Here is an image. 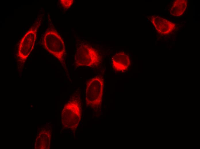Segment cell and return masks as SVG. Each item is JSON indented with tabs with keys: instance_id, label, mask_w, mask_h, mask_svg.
<instances>
[{
	"instance_id": "6da1fadb",
	"label": "cell",
	"mask_w": 200,
	"mask_h": 149,
	"mask_svg": "<svg viewBox=\"0 0 200 149\" xmlns=\"http://www.w3.org/2000/svg\"><path fill=\"white\" fill-rule=\"evenodd\" d=\"M42 44L44 48L56 58L64 68L66 69L64 43L61 37L55 30L50 28L46 31L43 36Z\"/></svg>"
},
{
	"instance_id": "7a4b0ae2",
	"label": "cell",
	"mask_w": 200,
	"mask_h": 149,
	"mask_svg": "<svg viewBox=\"0 0 200 149\" xmlns=\"http://www.w3.org/2000/svg\"><path fill=\"white\" fill-rule=\"evenodd\" d=\"M102 61L100 53L91 46L83 43L77 48L74 57V63L76 67H98Z\"/></svg>"
},
{
	"instance_id": "3957f363",
	"label": "cell",
	"mask_w": 200,
	"mask_h": 149,
	"mask_svg": "<svg viewBox=\"0 0 200 149\" xmlns=\"http://www.w3.org/2000/svg\"><path fill=\"white\" fill-rule=\"evenodd\" d=\"M104 85L103 76L97 75L90 79L86 83V102L91 107L97 108L101 104Z\"/></svg>"
},
{
	"instance_id": "277c9868",
	"label": "cell",
	"mask_w": 200,
	"mask_h": 149,
	"mask_svg": "<svg viewBox=\"0 0 200 149\" xmlns=\"http://www.w3.org/2000/svg\"><path fill=\"white\" fill-rule=\"evenodd\" d=\"M80 99L73 98L65 105L62 112L63 124L66 129L74 131L79 124L81 119Z\"/></svg>"
},
{
	"instance_id": "5b68a950",
	"label": "cell",
	"mask_w": 200,
	"mask_h": 149,
	"mask_svg": "<svg viewBox=\"0 0 200 149\" xmlns=\"http://www.w3.org/2000/svg\"><path fill=\"white\" fill-rule=\"evenodd\" d=\"M39 26L38 23L33 25L21 40L18 46V57L20 61L25 60L33 50Z\"/></svg>"
},
{
	"instance_id": "8992f818",
	"label": "cell",
	"mask_w": 200,
	"mask_h": 149,
	"mask_svg": "<svg viewBox=\"0 0 200 149\" xmlns=\"http://www.w3.org/2000/svg\"><path fill=\"white\" fill-rule=\"evenodd\" d=\"M131 64L129 55L126 53L121 51L116 53L111 59V65L114 70L118 72L127 71Z\"/></svg>"
},
{
	"instance_id": "52a82bcc",
	"label": "cell",
	"mask_w": 200,
	"mask_h": 149,
	"mask_svg": "<svg viewBox=\"0 0 200 149\" xmlns=\"http://www.w3.org/2000/svg\"><path fill=\"white\" fill-rule=\"evenodd\" d=\"M151 21L157 31L162 35L170 33L175 28L174 23L158 16H151Z\"/></svg>"
},
{
	"instance_id": "ba28073f",
	"label": "cell",
	"mask_w": 200,
	"mask_h": 149,
	"mask_svg": "<svg viewBox=\"0 0 200 149\" xmlns=\"http://www.w3.org/2000/svg\"><path fill=\"white\" fill-rule=\"evenodd\" d=\"M187 5L186 0H176L173 3L170 10L171 14L174 16L182 15L185 11Z\"/></svg>"
},
{
	"instance_id": "9c48e42d",
	"label": "cell",
	"mask_w": 200,
	"mask_h": 149,
	"mask_svg": "<svg viewBox=\"0 0 200 149\" xmlns=\"http://www.w3.org/2000/svg\"><path fill=\"white\" fill-rule=\"evenodd\" d=\"M60 1L62 6L66 9L69 8L74 2L73 0H60Z\"/></svg>"
},
{
	"instance_id": "30bf717a",
	"label": "cell",
	"mask_w": 200,
	"mask_h": 149,
	"mask_svg": "<svg viewBox=\"0 0 200 149\" xmlns=\"http://www.w3.org/2000/svg\"><path fill=\"white\" fill-rule=\"evenodd\" d=\"M193 149H198V147H193Z\"/></svg>"
}]
</instances>
